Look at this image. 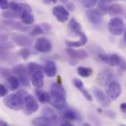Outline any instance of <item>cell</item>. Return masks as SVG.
<instances>
[{"label":"cell","instance_id":"6da1fadb","mask_svg":"<svg viewBox=\"0 0 126 126\" xmlns=\"http://www.w3.org/2000/svg\"><path fill=\"white\" fill-rule=\"evenodd\" d=\"M25 99L18 93H13L7 95L4 99V105L14 111H20L24 109Z\"/></svg>","mask_w":126,"mask_h":126},{"label":"cell","instance_id":"7a4b0ae2","mask_svg":"<svg viewBox=\"0 0 126 126\" xmlns=\"http://www.w3.org/2000/svg\"><path fill=\"white\" fill-rule=\"evenodd\" d=\"M13 73L19 79L20 83L24 87H29L30 84V73L27 68L23 64H17L13 67Z\"/></svg>","mask_w":126,"mask_h":126},{"label":"cell","instance_id":"3957f363","mask_svg":"<svg viewBox=\"0 0 126 126\" xmlns=\"http://www.w3.org/2000/svg\"><path fill=\"white\" fill-rule=\"evenodd\" d=\"M108 29L111 34L120 36L125 31V24L120 18L114 17L108 21Z\"/></svg>","mask_w":126,"mask_h":126},{"label":"cell","instance_id":"277c9868","mask_svg":"<svg viewBox=\"0 0 126 126\" xmlns=\"http://www.w3.org/2000/svg\"><path fill=\"white\" fill-rule=\"evenodd\" d=\"M25 104H24V113L27 116L32 115L35 112H36L39 109V105L36 100V99L31 95L27 94L25 98Z\"/></svg>","mask_w":126,"mask_h":126},{"label":"cell","instance_id":"5b68a950","mask_svg":"<svg viewBox=\"0 0 126 126\" xmlns=\"http://www.w3.org/2000/svg\"><path fill=\"white\" fill-rule=\"evenodd\" d=\"M19 18L21 21L25 25H31L35 21V18L33 14L32 13L31 7L26 4L22 3V10L19 13Z\"/></svg>","mask_w":126,"mask_h":126},{"label":"cell","instance_id":"8992f818","mask_svg":"<svg viewBox=\"0 0 126 126\" xmlns=\"http://www.w3.org/2000/svg\"><path fill=\"white\" fill-rule=\"evenodd\" d=\"M114 77V73L113 71L109 68H105L101 70L96 79L97 83L101 86V87H105L106 85H108V84L112 81Z\"/></svg>","mask_w":126,"mask_h":126},{"label":"cell","instance_id":"52a82bcc","mask_svg":"<svg viewBox=\"0 0 126 126\" xmlns=\"http://www.w3.org/2000/svg\"><path fill=\"white\" fill-rule=\"evenodd\" d=\"M34 48L37 51L46 54L52 51V45L50 40L44 37H41L36 40L34 45Z\"/></svg>","mask_w":126,"mask_h":126},{"label":"cell","instance_id":"ba28073f","mask_svg":"<svg viewBox=\"0 0 126 126\" xmlns=\"http://www.w3.org/2000/svg\"><path fill=\"white\" fill-rule=\"evenodd\" d=\"M122 93V88L119 82L117 81H111L107 88H106V94L109 97V98L112 100H116Z\"/></svg>","mask_w":126,"mask_h":126},{"label":"cell","instance_id":"9c48e42d","mask_svg":"<svg viewBox=\"0 0 126 126\" xmlns=\"http://www.w3.org/2000/svg\"><path fill=\"white\" fill-rule=\"evenodd\" d=\"M11 38L16 45L24 48L31 46L32 43V40L31 37L25 34L13 33L11 35Z\"/></svg>","mask_w":126,"mask_h":126},{"label":"cell","instance_id":"30bf717a","mask_svg":"<svg viewBox=\"0 0 126 126\" xmlns=\"http://www.w3.org/2000/svg\"><path fill=\"white\" fill-rule=\"evenodd\" d=\"M86 17L88 21L95 26H100L103 22V18L101 13L97 9H89L86 12Z\"/></svg>","mask_w":126,"mask_h":126},{"label":"cell","instance_id":"8fae6325","mask_svg":"<svg viewBox=\"0 0 126 126\" xmlns=\"http://www.w3.org/2000/svg\"><path fill=\"white\" fill-rule=\"evenodd\" d=\"M68 57L74 60H85L89 58V53L83 49L76 50L74 48H66L65 49Z\"/></svg>","mask_w":126,"mask_h":126},{"label":"cell","instance_id":"7c38bea8","mask_svg":"<svg viewBox=\"0 0 126 126\" xmlns=\"http://www.w3.org/2000/svg\"><path fill=\"white\" fill-rule=\"evenodd\" d=\"M2 26L10 29V30H15L17 31L22 32H27L30 31V28L29 26L24 24L22 22H19L16 21H13L11 19H7L2 21Z\"/></svg>","mask_w":126,"mask_h":126},{"label":"cell","instance_id":"4fadbf2b","mask_svg":"<svg viewBox=\"0 0 126 126\" xmlns=\"http://www.w3.org/2000/svg\"><path fill=\"white\" fill-rule=\"evenodd\" d=\"M92 91L95 97H96V100L100 104V106H102L104 108H108L110 106L111 100L109 98L107 94H105L100 89L96 87L92 88Z\"/></svg>","mask_w":126,"mask_h":126},{"label":"cell","instance_id":"5bb4252c","mask_svg":"<svg viewBox=\"0 0 126 126\" xmlns=\"http://www.w3.org/2000/svg\"><path fill=\"white\" fill-rule=\"evenodd\" d=\"M52 15L58 22L64 23L69 18V12L66 8L61 5H57L52 9Z\"/></svg>","mask_w":126,"mask_h":126},{"label":"cell","instance_id":"9a60e30c","mask_svg":"<svg viewBox=\"0 0 126 126\" xmlns=\"http://www.w3.org/2000/svg\"><path fill=\"white\" fill-rule=\"evenodd\" d=\"M49 103L58 110H64L67 108L66 96L50 95V100Z\"/></svg>","mask_w":126,"mask_h":126},{"label":"cell","instance_id":"2e32d148","mask_svg":"<svg viewBox=\"0 0 126 126\" xmlns=\"http://www.w3.org/2000/svg\"><path fill=\"white\" fill-rule=\"evenodd\" d=\"M62 117L66 121H73V120H78L81 121L82 117L81 115L75 110L72 109H64L63 112L62 113Z\"/></svg>","mask_w":126,"mask_h":126},{"label":"cell","instance_id":"e0dca14e","mask_svg":"<svg viewBox=\"0 0 126 126\" xmlns=\"http://www.w3.org/2000/svg\"><path fill=\"white\" fill-rule=\"evenodd\" d=\"M44 75L43 70L37 71L31 75L32 84L37 89H40L43 87L44 82Z\"/></svg>","mask_w":126,"mask_h":126},{"label":"cell","instance_id":"ac0fdd59","mask_svg":"<svg viewBox=\"0 0 126 126\" xmlns=\"http://www.w3.org/2000/svg\"><path fill=\"white\" fill-rule=\"evenodd\" d=\"M79 37H80V40H77V41H70V40H66L65 42L66 45L69 47V48H79V47H81V46H85L87 42H88V37L86 35V34L84 32H81L80 34H79Z\"/></svg>","mask_w":126,"mask_h":126},{"label":"cell","instance_id":"d6986e66","mask_svg":"<svg viewBox=\"0 0 126 126\" xmlns=\"http://www.w3.org/2000/svg\"><path fill=\"white\" fill-rule=\"evenodd\" d=\"M72 83H73L74 86L75 87V88L77 89L82 93V94L84 96V97L88 101H92L93 100V97H92V94L87 91V90L85 89L84 84L81 80H80L79 79H74L72 81Z\"/></svg>","mask_w":126,"mask_h":126},{"label":"cell","instance_id":"ffe728a7","mask_svg":"<svg viewBox=\"0 0 126 126\" xmlns=\"http://www.w3.org/2000/svg\"><path fill=\"white\" fill-rule=\"evenodd\" d=\"M125 11H126V10L123 4L115 3L108 7V13L109 14V16H111L114 18V16H123L125 13Z\"/></svg>","mask_w":126,"mask_h":126},{"label":"cell","instance_id":"44dd1931","mask_svg":"<svg viewBox=\"0 0 126 126\" xmlns=\"http://www.w3.org/2000/svg\"><path fill=\"white\" fill-rule=\"evenodd\" d=\"M44 73L50 78L55 77L57 74V67L55 63L52 60L47 61L44 66Z\"/></svg>","mask_w":126,"mask_h":126},{"label":"cell","instance_id":"7402d4cb","mask_svg":"<svg viewBox=\"0 0 126 126\" xmlns=\"http://www.w3.org/2000/svg\"><path fill=\"white\" fill-rule=\"evenodd\" d=\"M42 115L48 117L54 124L55 126H58V116L57 115V114L55 113V111L50 107H45L43 109L42 111Z\"/></svg>","mask_w":126,"mask_h":126},{"label":"cell","instance_id":"603a6c76","mask_svg":"<svg viewBox=\"0 0 126 126\" xmlns=\"http://www.w3.org/2000/svg\"><path fill=\"white\" fill-rule=\"evenodd\" d=\"M68 28H69V30L71 34H75L77 36H79V34L82 32L81 25L74 18H72L69 20V22L68 24Z\"/></svg>","mask_w":126,"mask_h":126},{"label":"cell","instance_id":"cb8c5ba5","mask_svg":"<svg viewBox=\"0 0 126 126\" xmlns=\"http://www.w3.org/2000/svg\"><path fill=\"white\" fill-rule=\"evenodd\" d=\"M50 95H63L66 96V90L63 88V85L61 83L59 82H54L52 84L50 87Z\"/></svg>","mask_w":126,"mask_h":126},{"label":"cell","instance_id":"d4e9b609","mask_svg":"<svg viewBox=\"0 0 126 126\" xmlns=\"http://www.w3.org/2000/svg\"><path fill=\"white\" fill-rule=\"evenodd\" d=\"M32 126H55L48 117L44 115L33 119L32 121Z\"/></svg>","mask_w":126,"mask_h":126},{"label":"cell","instance_id":"484cf974","mask_svg":"<svg viewBox=\"0 0 126 126\" xmlns=\"http://www.w3.org/2000/svg\"><path fill=\"white\" fill-rule=\"evenodd\" d=\"M35 96L38 99V100L41 103H50V94L45 91H41L39 90H36L35 91Z\"/></svg>","mask_w":126,"mask_h":126},{"label":"cell","instance_id":"4316f807","mask_svg":"<svg viewBox=\"0 0 126 126\" xmlns=\"http://www.w3.org/2000/svg\"><path fill=\"white\" fill-rule=\"evenodd\" d=\"M7 81L9 87L11 91H15L19 89L20 81L16 76H13V75L10 76V77L7 79Z\"/></svg>","mask_w":126,"mask_h":126},{"label":"cell","instance_id":"83f0119b","mask_svg":"<svg viewBox=\"0 0 126 126\" xmlns=\"http://www.w3.org/2000/svg\"><path fill=\"white\" fill-rule=\"evenodd\" d=\"M77 74L83 78H88L93 74V70L91 67L80 66L77 69Z\"/></svg>","mask_w":126,"mask_h":126},{"label":"cell","instance_id":"f1b7e54d","mask_svg":"<svg viewBox=\"0 0 126 126\" xmlns=\"http://www.w3.org/2000/svg\"><path fill=\"white\" fill-rule=\"evenodd\" d=\"M95 53H96V57L98 60L102 63H108V55L106 54L100 47H97L95 50Z\"/></svg>","mask_w":126,"mask_h":126},{"label":"cell","instance_id":"f546056e","mask_svg":"<svg viewBox=\"0 0 126 126\" xmlns=\"http://www.w3.org/2000/svg\"><path fill=\"white\" fill-rule=\"evenodd\" d=\"M0 54H1V62L9 63H13L14 59L16 58L14 54H12L11 53H10L9 51H1Z\"/></svg>","mask_w":126,"mask_h":126},{"label":"cell","instance_id":"4dcf8cb0","mask_svg":"<svg viewBox=\"0 0 126 126\" xmlns=\"http://www.w3.org/2000/svg\"><path fill=\"white\" fill-rule=\"evenodd\" d=\"M27 70H28L30 75H32L34 73H35L37 71L44 70V67H42L41 64H39L38 63H28V64L27 65Z\"/></svg>","mask_w":126,"mask_h":126},{"label":"cell","instance_id":"1f68e13d","mask_svg":"<svg viewBox=\"0 0 126 126\" xmlns=\"http://www.w3.org/2000/svg\"><path fill=\"white\" fill-rule=\"evenodd\" d=\"M1 16L3 18H7V19H14V18H19V15L18 13L12 10H4L1 13Z\"/></svg>","mask_w":126,"mask_h":126},{"label":"cell","instance_id":"d6a6232c","mask_svg":"<svg viewBox=\"0 0 126 126\" xmlns=\"http://www.w3.org/2000/svg\"><path fill=\"white\" fill-rule=\"evenodd\" d=\"M121 56H120L117 54H113L111 55H108V63L111 66H118L119 63L121 60Z\"/></svg>","mask_w":126,"mask_h":126},{"label":"cell","instance_id":"836d02e7","mask_svg":"<svg viewBox=\"0 0 126 126\" xmlns=\"http://www.w3.org/2000/svg\"><path fill=\"white\" fill-rule=\"evenodd\" d=\"M98 0H80L81 4L86 9H92L97 4Z\"/></svg>","mask_w":126,"mask_h":126},{"label":"cell","instance_id":"e575fe53","mask_svg":"<svg viewBox=\"0 0 126 126\" xmlns=\"http://www.w3.org/2000/svg\"><path fill=\"white\" fill-rule=\"evenodd\" d=\"M31 54V51L27 48H23L19 51V55L24 60H27Z\"/></svg>","mask_w":126,"mask_h":126},{"label":"cell","instance_id":"d590c367","mask_svg":"<svg viewBox=\"0 0 126 126\" xmlns=\"http://www.w3.org/2000/svg\"><path fill=\"white\" fill-rule=\"evenodd\" d=\"M44 33H45L44 30L42 29L41 25H35L31 30H30V35L32 36H38L40 34H43Z\"/></svg>","mask_w":126,"mask_h":126},{"label":"cell","instance_id":"8d00e7d4","mask_svg":"<svg viewBox=\"0 0 126 126\" xmlns=\"http://www.w3.org/2000/svg\"><path fill=\"white\" fill-rule=\"evenodd\" d=\"M108 7H109V6H108V5H107V4L99 1V3H98V7H97V10L101 13V14H102V15H104V14H105V13H108Z\"/></svg>","mask_w":126,"mask_h":126},{"label":"cell","instance_id":"74e56055","mask_svg":"<svg viewBox=\"0 0 126 126\" xmlns=\"http://www.w3.org/2000/svg\"><path fill=\"white\" fill-rule=\"evenodd\" d=\"M13 48V45L10 42L7 41V42L1 43V46H0L1 51H10Z\"/></svg>","mask_w":126,"mask_h":126},{"label":"cell","instance_id":"f35d334b","mask_svg":"<svg viewBox=\"0 0 126 126\" xmlns=\"http://www.w3.org/2000/svg\"><path fill=\"white\" fill-rule=\"evenodd\" d=\"M0 73H1V76L3 78L7 79L8 77H10V76H12V73H13V71L10 70H9V69H7V68L1 67Z\"/></svg>","mask_w":126,"mask_h":126},{"label":"cell","instance_id":"ab89813d","mask_svg":"<svg viewBox=\"0 0 126 126\" xmlns=\"http://www.w3.org/2000/svg\"><path fill=\"white\" fill-rule=\"evenodd\" d=\"M42 29L44 30V31L45 33H47V32H50L52 30V26L49 24V23H47V22H43L41 24Z\"/></svg>","mask_w":126,"mask_h":126},{"label":"cell","instance_id":"60d3db41","mask_svg":"<svg viewBox=\"0 0 126 126\" xmlns=\"http://www.w3.org/2000/svg\"><path fill=\"white\" fill-rule=\"evenodd\" d=\"M10 3H8L7 0H0V8L2 10H6L9 7Z\"/></svg>","mask_w":126,"mask_h":126},{"label":"cell","instance_id":"b9f144b4","mask_svg":"<svg viewBox=\"0 0 126 126\" xmlns=\"http://www.w3.org/2000/svg\"><path fill=\"white\" fill-rule=\"evenodd\" d=\"M121 70L123 71H126V60L122 57H121V60H120V62L119 63L118 66H117Z\"/></svg>","mask_w":126,"mask_h":126},{"label":"cell","instance_id":"7bdbcfd3","mask_svg":"<svg viewBox=\"0 0 126 126\" xmlns=\"http://www.w3.org/2000/svg\"><path fill=\"white\" fill-rule=\"evenodd\" d=\"M8 93V90L6 88V87L4 84L0 85V96L1 97H5Z\"/></svg>","mask_w":126,"mask_h":126},{"label":"cell","instance_id":"ee69618b","mask_svg":"<svg viewBox=\"0 0 126 126\" xmlns=\"http://www.w3.org/2000/svg\"><path fill=\"white\" fill-rule=\"evenodd\" d=\"M66 7L68 11H70V12H73L75 10V5L72 2H68L67 4H66Z\"/></svg>","mask_w":126,"mask_h":126},{"label":"cell","instance_id":"f6af8a7d","mask_svg":"<svg viewBox=\"0 0 126 126\" xmlns=\"http://www.w3.org/2000/svg\"><path fill=\"white\" fill-rule=\"evenodd\" d=\"M105 114H106L108 117H110V118H111V119H114V118L116 117V113H115L114 111H111V110H107V111H105Z\"/></svg>","mask_w":126,"mask_h":126},{"label":"cell","instance_id":"bcb514c9","mask_svg":"<svg viewBox=\"0 0 126 126\" xmlns=\"http://www.w3.org/2000/svg\"><path fill=\"white\" fill-rule=\"evenodd\" d=\"M9 36L6 34H1L0 39H1V43H4V42H7L8 40Z\"/></svg>","mask_w":126,"mask_h":126},{"label":"cell","instance_id":"7dc6e473","mask_svg":"<svg viewBox=\"0 0 126 126\" xmlns=\"http://www.w3.org/2000/svg\"><path fill=\"white\" fill-rule=\"evenodd\" d=\"M43 2L46 4H50L51 3L55 4L57 2V0H43Z\"/></svg>","mask_w":126,"mask_h":126},{"label":"cell","instance_id":"c3c4849f","mask_svg":"<svg viewBox=\"0 0 126 126\" xmlns=\"http://www.w3.org/2000/svg\"><path fill=\"white\" fill-rule=\"evenodd\" d=\"M120 109L123 111H126V103H123L120 104Z\"/></svg>","mask_w":126,"mask_h":126},{"label":"cell","instance_id":"681fc988","mask_svg":"<svg viewBox=\"0 0 126 126\" xmlns=\"http://www.w3.org/2000/svg\"><path fill=\"white\" fill-rule=\"evenodd\" d=\"M61 126H73V125H72L71 123H68V122H65V123H62Z\"/></svg>","mask_w":126,"mask_h":126},{"label":"cell","instance_id":"f907efd6","mask_svg":"<svg viewBox=\"0 0 126 126\" xmlns=\"http://www.w3.org/2000/svg\"><path fill=\"white\" fill-rule=\"evenodd\" d=\"M0 126H10L6 122H4V121H1L0 122Z\"/></svg>","mask_w":126,"mask_h":126},{"label":"cell","instance_id":"816d5d0a","mask_svg":"<svg viewBox=\"0 0 126 126\" xmlns=\"http://www.w3.org/2000/svg\"><path fill=\"white\" fill-rule=\"evenodd\" d=\"M61 3H63V4H67L68 2H69V0H59Z\"/></svg>","mask_w":126,"mask_h":126},{"label":"cell","instance_id":"f5cc1de1","mask_svg":"<svg viewBox=\"0 0 126 126\" xmlns=\"http://www.w3.org/2000/svg\"><path fill=\"white\" fill-rule=\"evenodd\" d=\"M83 126H92L89 123H84L83 124Z\"/></svg>","mask_w":126,"mask_h":126},{"label":"cell","instance_id":"db71d44e","mask_svg":"<svg viewBox=\"0 0 126 126\" xmlns=\"http://www.w3.org/2000/svg\"><path fill=\"white\" fill-rule=\"evenodd\" d=\"M124 39H125V41H126V30L125 32V34H124Z\"/></svg>","mask_w":126,"mask_h":126},{"label":"cell","instance_id":"11a10c76","mask_svg":"<svg viewBox=\"0 0 126 126\" xmlns=\"http://www.w3.org/2000/svg\"><path fill=\"white\" fill-rule=\"evenodd\" d=\"M111 1H122V0H111Z\"/></svg>","mask_w":126,"mask_h":126},{"label":"cell","instance_id":"9f6ffc18","mask_svg":"<svg viewBox=\"0 0 126 126\" xmlns=\"http://www.w3.org/2000/svg\"></svg>","mask_w":126,"mask_h":126},{"label":"cell","instance_id":"6f0895ef","mask_svg":"<svg viewBox=\"0 0 126 126\" xmlns=\"http://www.w3.org/2000/svg\"></svg>","mask_w":126,"mask_h":126}]
</instances>
